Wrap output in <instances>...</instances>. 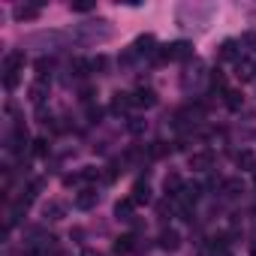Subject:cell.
<instances>
[{
    "label": "cell",
    "instance_id": "cell-21",
    "mask_svg": "<svg viewBox=\"0 0 256 256\" xmlns=\"http://www.w3.org/2000/svg\"><path fill=\"white\" fill-rule=\"evenodd\" d=\"M70 70H72V72H76L78 78H84V76H88V72L94 70V64H90V60H84V58H76V60L70 64Z\"/></svg>",
    "mask_w": 256,
    "mask_h": 256
},
{
    "label": "cell",
    "instance_id": "cell-33",
    "mask_svg": "<svg viewBox=\"0 0 256 256\" xmlns=\"http://www.w3.org/2000/svg\"><path fill=\"white\" fill-rule=\"evenodd\" d=\"M90 64H94V72H96V70H106V58H102V54H100V58H94Z\"/></svg>",
    "mask_w": 256,
    "mask_h": 256
},
{
    "label": "cell",
    "instance_id": "cell-32",
    "mask_svg": "<svg viewBox=\"0 0 256 256\" xmlns=\"http://www.w3.org/2000/svg\"><path fill=\"white\" fill-rule=\"evenodd\" d=\"M94 178H100V169H94V166H84V172H82V181H94Z\"/></svg>",
    "mask_w": 256,
    "mask_h": 256
},
{
    "label": "cell",
    "instance_id": "cell-5",
    "mask_svg": "<svg viewBox=\"0 0 256 256\" xmlns=\"http://www.w3.org/2000/svg\"><path fill=\"white\" fill-rule=\"evenodd\" d=\"M130 106H136L133 102V94H114L112 96V112L114 114H126V112H130Z\"/></svg>",
    "mask_w": 256,
    "mask_h": 256
},
{
    "label": "cell",
    "instance_id": "cell-8",
    "mask_svg": "<svg viewBox=\"0 0 256 256\" xmlns=\"http://www.w3.org/2000/svg\"><path fill=\"white\" fill-rule=\"evenodd\" d=\"M217 58H220V60H235V64H238V60H241V54H238V42H235V40H223Z\"/></svg>",
    "mask_w": 256,
    "mask_h": 256
},
{
    "label": "cell",
    "instance_id": "cell-10",
    "mask_svg": "<svg viewBox=\"0 0 256 256\" xmlns=\"http://www.w3.org/2000/svg\"><path fill=\"white\" fill-rule=\"evenodd\" d=\"M130 199H133L136 205H148V202H151V187H148V181H136Z\"/></svg>",
    "mask_w": 256,
    "mask_h": 256
},
{
    "label": "cell",
    "instance_id": "cell-1",
    "mask_svg": "<svg viewBox=\"0 0 256 256\" xmlns=\"http://www.w3.org/2000/svg\"><path fill=\"white\" fill-rule=\"evenodd\" d=\"M190 54H193V46L190 42H184V40H178V42H169V46H163L160 52H157V64H166V60H190Z\"/></svg>",
    "mask_w": 256,
    "mask_h": 256
},
{
    "label": "cell",
    "instance_id": "cell-31",
    "mask_svg": "<svg viewBox=\"0 0 256 256\" xmlns=\"http://www.w3.org/2000/svg\"><path fill=\"white\" fill-rule=\"evenodd\" d=\"M36 70H40V78H46V76H48V70H52V60H46V58H42V60H36Z\"/></svg>",
    "mask_w": 256,
    "mask_h": 256
},
{
    "label": "cell",
    "instance_id": "cell-27",
    "mask_svg": "<svg viewBox=\"0 0 256 256\" xmlns=\"http://www.w3.org/2000/svg\"><path fill=\"white\" fill-rule=\"evenodd\" d=\"M16 84H18V72H4V88L16 90Z\"/></svg>",
    "mask_w": 256,
    "mask_h": 256
},
{
    "label": "cell",
    "instance_id": "cell-23",
    "mask_svg": "<svg viewBox=\"0 0 256 256\" xmlns=\"http://www.w3.org/2000/svg\"><path fill=\"white\" fill-rule=\"evenodd\" d=\"M30 154H34V157H46V154H48V142H46V139H34V142H30Z\"/></svg>",
    "mask_w": 256,
    "mask_h": 256
},
{
    "label": "cell",
    "instance_id": "cell-3",
    "mask_svg": "<svg viewBox=\"0 0 256 256\" xmlns=\"http://www.w3.org/2000/svg\"><path fill=\"white\" fill-rule=\"evenodd\" d=\"M187 163H190L193 172H211L214 169V154L211 151H193Z\"/></svg>",
    "mask_w": 256,
    "mask_h": 256
},
{
    "label": "cell",
    "instance_id": "cell-13",
    "mask_svg": "<svg viewBox=\"0 0 256 256\" xmlns=\"http://www.w3.org/2000/svg\"><path fill=\"white\" fill-rule=\"evenodd\" d=\"M24 66V52H10L4 60V72H22Z\"/></svg>",
    "mask_w": 256,
    "mask_h": 256
},
{
    "label": "cell",
    "instance_id": "cell-36",
    "mask_svg": "<svg viewBox=\"0 0 256 256\" xmlns=\"http://www.w3.org/2000/svg\"><path fill=\"white\" fill-rule=\"evenodd\" d=\"M253 181H256V172H253Z\"/></svg>",
    "mask_w": 256,
    "mask_h": 256
},
{
    "label": "cell",
    "instance_id": "cell-9",
    "mask_svg": "<svg viewBox=\"0 0 256 256\" xmlns=\"http://www.w3.org/2000/svg\"><path fill=\"white\" fill-rule=\"evenodd\" d=\"M133 102L151 108V106H157V90H151V88H139V90L133 94Z\"/></svg>",
    "mask_w": 256,
    "mask_h": 256
},
{
    "label": "cell",
    "instance_id": "cell-12",
    "mask_svg": "<svg viewBox=\"0 0 256 256\" xmlns=\"http://www.w3.org/2000/svg\"><path fill=\"white\" fill-rule=\"evenodd\" d=\"M28 148V133H24V126H16V133L10 136V151L12 154H22Z\"/></svg>",
    "mask_w": 256,
    "mask_h": 256
},
{
    "label": "cell",
    "instance_id": "cell-34",
    "mask_svg": "<svg viewBox=\"0 0 256 256\" xmlns=\"http://www.w3.org/2000/svg\"><path fill=\"white\" fill-rule=\"evenodd\" d=\"M84 256H100V253H94V250H88V253H84Z\"/></svg>",
    "mask_w": 256,
    "mask_h": 256
},
{
    "label": "cell",
    "instance_id": "cell-2",
    "mask_svg": "<svg viewBox=\"0 0 256 256\" xmlns=\"http://www.w3.org/2000/svg\"><path fill=\"white\" fill-rule=\"evenodd\" d=\"M175 199L181 202V208H184V211H190V208H193V205L202 199V184H196V181L184 184V187H181V193H178Z\"/></svg>",
    "mask_w": 256,
    "mask_h": 256
},
{
    "label": "cell",
    "instance_id": "cell-7",
    "mask_svg": "<svg viewBox=\"0 0 256 256\" xmlns=\"http://www.w3.org/2000/svg\"><path fill=\"white\" fill-rule=\"evenodd\" d=\"M157 42H154V36L151 34H145V36H139L136 40V54H145V58H157V48H154Z\"/></svg>",
    "mask_w": 256,
    "mask_h": 256
},
{
    "label": "cell",
    "instance_id": "cell-22",
    "mask_svg": "<svg viewBox=\"0 0 256 256\" xmlns=\"http://www.w3.org/2000/svg\"><path fill=\"white\" fill-rule=\"evenodd\" d=\"M42 100H46V84H42V82H36V84L30 88V102L42 106Z\"/></svg>",
    "mask_w": 256,
    "mask_h": 256
},
{
    "label": "cell",
    "instance_id": "cell-11",
    "mask_svg": "<svg viewBox=\"0 0 256 256\" xmlns=\"http://www.w3.org/2000/svg\"><path fill=\"white\" fill-rule=\"evenodd\" d=\"M157 241H160V247H163V250H178V247H181V235H178L175 229H163Z\"/></svg>",
    "mask_w": 256,
    "mask_h": 256
},
{
    "label": "cell",
    "instance_id": "cell-35",
    "mask_svg": "<svg viewBox=\"0 0 256 256\" xmlns=\"http://www.w3.org/2000/svg\"><path fill=\"white\" fill-rule=\"evenodd\" d=\"M250 256H256V244H253V250H250Z\"/></svg>",
    "mask_w": 256,
    "mask_h": 256
},
{
    "label": "cell",
    "instance_id": "cell-20",
    "mask_svg": "<svg viewBox=\"0 0 256 256\" xmlns=\"http://www.w3.org/2000/svg\"><path fill=\"white\" fill-rule=\"evenodd\" d=\"M223 102H226V108L238 112L241 102H244V96H241V90H223Z\"/></svg>",
    "mask_w": 256,
    "mask_h": 256
},
{
    "label": "cell",
    "instance_id": "cell-15",
    "mask_svg": "<svg viewBox=\"0 0 256 256\" xmlns=\"http://www.w3.org/2000/svg\"><path fill=\"white\" fill-rule=\"evenodd\" d=\"M181 187H184L181 175H178V172H169V175H166V181H163V190H166V196H178V193H181Z\"/></svg>",
    "mask_w": 256,
    "mask_h": 256
},
{
    "label": "cell",
    "instance_id": "cell-28",
    "mask_svg": "<svg viewBox=\"0 0 256 256\" xmlns=\"http://www.w3.org/2000/svg\"><path fill=\"white\" fill-rule=\"evenodd\" d=\"M102 118V108L100 106H88V124H100Z\"/></svg>",
    "mask_w": 256,
    "mask_h": 256
},
{
    "label": "cell",
    "instance_id": "cell-19",
    "mask_svg": "<svg viewBox=\"0 0 256 256\" xmlns=\"http://www.w3.org/2000/svg\"><path fill=\"white\" fill-rule=\"evenodd\" d=\"M36 16H40V4H24V6L16 10V18H22V22H30Z\"/></svg>",
    "mask_w": 256,
    "mask_h": 256
},
{
    "label": "cell",
    "instance_id": "cell-16",
    "mask_svg": "<svg viewBox=\"0 0 256 256\" xmlns=\"http://www.w3.org/2000/svg\"><path fill=\"white\" fill-rule=\"evenodd\" d=\"M133 235H120V238H114V244H112V250L118 253V256H126V253H133Z\"/></svg>",
    "mask_w": 256,
    "mask_h": 256
},
{
    "label": "cell",
    "instance_id": "cell-14",
    "mask_svg": "<svg viewBox=\"0 0 256 256\" xmlns=\"http://www.w3.org/2000/svg\"><path fill=\"white\" fill-rule=\"evenodd\" d=\"M235 76H238L241 82H253V78H256V66H253L250 60H244V58H241V60L235 64Z\"/></svg>",
    "mask_w": 256,
    "mask_h": 256
},
{
    "label": "cell",
    "instance_id": "cell-26",
    "mask_svg": "<svg viewBox=\"0 0 256 256\" xmlns=\"http://www.w3.org/2000/svg\"><path fill=\"white\" fill-rule=\"evenodd\" d=\"M166 154H169L166 142H151V157H166Z\"/></svg>",
    "mask_w": 256,
    "mask_h": 256
},
{
    "label": "cell",
    "instance_id": "cell-6",
    "mask_svg": "<svg viewBox=\"0 0 256 256\" xmlns=\"http://www.w3.org/2000/svg\"><path fill=\"white\" fill-rule=\"evenodd\" d=\"M235 166H238L241 172H256V154L247 151V148L238 151V154H235Z\"/></svg>",
    "mask_w": 256,
    "mask_h": 256
},
{
    "label": "cell",
    "instance_id": "cell-18",
    "mask_svg": "<svg viewBox=\"0 0 256 256\" xmlns=\"http://www.w3.org/2000/svg\"><path fill=\"white\" fill-rule=\"evenodd\" d=\"M241 193H244V184H241V178H229V181H223V196L235 199V196H241Z\"/></svg>",
    "mask_w": 256,
    "mask_h": 256
},
{
    "label": "cell",
    "instance_id": "cell-17",
    "mask_svg": "<svg viewBox=\"0 0 256 256\" xmlns=\"http://www.w3.org/2000/svg\"><path fill=\"white\" fill-rule=\"evenodd\" d=\"M133 208H136V202H133V199H120V202L114 205L118 220H133Z\"/></svg>",
    "mask_w": 256,
    "mask_h": 256
},
{
    "label": "cell",
    "instance_id": "cell-4",
    "mask_svg": "<svg viewBox=\"0 0 256 256\" xmlns=\"http://www.w3.org/2000/svg\"><path fill=\"white\" fill-rule=\"evenodd\" d=\"M96 199H100L96 190H94V187H84V190H78V196H76V208H78V211H90V208L96 205Z\"/></svg>",
    "mask_w": 256,
    "mask_h": 256
},
{
    "label": "cell",
    "instance_id": "cell-24",
    "mask_svg": "<svg viewBox=\"0 0 256 256\" xmlns=\"http://www.w3.org/2000/svg\"><path fill=\"white\" fill-rule=\"evenodd\" d=\"M64 211H66V208H64L60 202H52V205H46V217H48V220H60V217H64Z\"/></svg>",
    "mask_w": 256,
    "mask_h": 256
},
{
    "label": "cell",
    "instance_id": "cell-25",
    "mask_svg": "<svg viewBox=\"0 0 256 256\" xmlns=\"http://www.w3.org/2000/svg\"><path fill=\"white\" fill-rule=\"evenodd\" d=\"M70 10H72V12H90V10H94V4H90V0H72Z\"/></svg>",
    "mask_w": 256,
    "mask_h": 256
},
{
    "label": "cell",
    "instance_id": "cell-29",
    "mask_svg": "<svg viewBox=\"0 0 256 256\" xmlns=\"http://www.w3.org/2000/svg\"><path fill=\"white\" fill-rule=\"evenodd\" d=\"M211 88H214V90H226V88H223V72H220V70L211 72Z\"/></svg>",
    "mask_w": 256,
    "mask_h": 256
},
{
    "label": "cell",
    "instance_id": "cell-30",
    "mask_svg": "<svg viewBox=\"0 0 256 256\" xmlns=\"http://www.w3.org/2000/svg\"><path fill=\"white\" fill-rule=\"evenodd\" d=\"M142 130H145V120H142V118H130V133L139 136Z\"/></svg>",
    "mask_w": 256,
    "mask_h": 256
}]
</instances>
